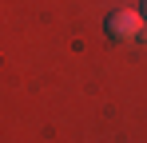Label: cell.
<instances>
[{
	"mask_svg": "<svg viewBox=\"0 0 147 143\" xmlns=\"http://www.w3.org/2000/svg\"><path fill=\"white\" fill-rule=\"evenodd\" d=\"M143 12H147V0H143Z\"/></svg>",
	"mask_w": 147,
	"mask_h": 143,
	"instance_id": "obj_2",
	"label": "cell"
},
{
	"mask_svg": "<svg viewBox=\"0 0 147 143\" xmlns=\"http://www.w3.org/2000/svg\"><path fill=\"white\" fill-rule=\"evenodd\" d=\"M107 36L111 40H135V36H143V12H135V8L111 12L107 16Z\"/></svg>",
	"mask_w": 147,
	"mask_h": 143,
	"instance_id": "obj_1",
	"label": "cell"
}]
</instances>
